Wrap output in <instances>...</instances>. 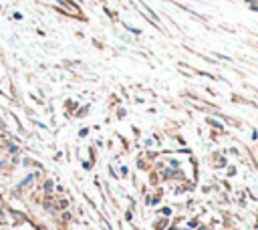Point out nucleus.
Segmentation results:
<instances>
[{
  "mask_svg": "<svg viewBox=\"0 0 258 230\" xmlns=\"http://www.w3.org/2000/svg\"><path fill=\"white\" fill-rule=\"evenodd\" d=\"M8 149H10V153H16L18 149H16V145L14 144H8Z\"/></svg>",
  "mask_w": 258,
  "mask_h": 230,
  "instance_id": "obj_1",
  "label": "nucleus"
}]
</instances>
